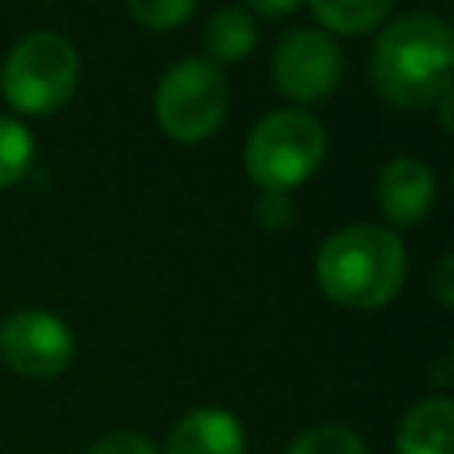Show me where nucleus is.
Returning <instances> with one entry per match:
<instances>
[{
	"mask_svg": "<svg viewBox=\"0 0 454 454\" xmlns=\"http://www.w3.org/2000/svg\"><path fill=\"white\" fill-rule=\"evenodd\" d=\"M454 39L450 25L429 11L397 14L372 50V82L401 110H426L450 92Z\"/></svg>",
	"mask_w": 454,
	"mask_h": 454,
	"instance_id": "obj_1",
	"label": "nucleus"
},
{
	"mask_svg": "<svg viewBox=\"0 0 454 454\" xmlns=\"http://www.w3.org/2000/svg\"><path fill=\"white\" fill-rule=\"evenodd\" d=\"M408 273L404 241L380 223H351L333 231L316 252V280L323 294L344 309H383L397 298Z\"/></svg>",
	"mask_w": 454,
	"mask_h": 454,
	"instance_id": "obj_2",
	"label": "nucleus"
},
{
	"mask_svg": "<svg viewBox=\"0 0 454 454\" xmlns=\"http://www.w3.org/2000/svg\"><path fill=\"white\" fill-rule=\"evenodd\" d=\"M326 153L323 124L298 106L266 114L245 142V170L262 192H287L301 184Z\"/></svg>",
	"mask_w": 454,
	"mask_h": 454,
	"instance_id": "obj_3",
	"label": "nucleus"
},
{
	"mask_svg": "<svg viewBox=\"0 0 454 454\" xmlns=\"http://www.w3.org/2000/svg\"><path fill=\"white\" fill-rule=\"evenodd\" d=\"M0 85L14 110L50 114L78 85V53L60 32H32L7 53Z\"/></svg>",
	"mask_w": 454,
	"mask_h": 454,
	"instance_id": "obj_4",
	"label": "nucleus"
},
{
	"mask_svg": "<svg viewBox=\"0 0 454 454\" xmlns=\"http://www.w3.org/2000/svg\"><path fill=\"white\" fill-rule=\"evenodd\" d=\"M231 103L223 71L206 57H188L160 78L156 89V121L174 142L209 138Z\"/></svg>",
	"mask_w": 454,
	"mask_h": 454,
	"instance_id": "obj_5",
	"label": "nucleus"
},
{
	"mask_svg": "<svg viewBox=\"0 0 454 454\" xmlns=\"http://www.w3.org/2000/svg\"><path fill=\"white\" fill-rule=\"evenodd\" d=\"M0 358L25 380H53L74 358V333L46 309H18L0 323Z\"/></svg>",
	"mask_w": 454,
	"mask_h": 454,
	"instance_id": "obj_6",
	"label": "nucleus"
},
{
	"mask_svg": "<svg viewBox=\"0 0 454 454\" xmlns=\"http://www.w3.org/2000/svg\"><path fill=\"white\" fill-rule=\"evenodd\" d=\"M273 85L294 103H316L340 85L344 60L330 32L291 28L273 50Z\"/></svg>",
	"mask_w": 454,
	"mask_h": 454,
	"instance_id": "obj_7",
	"label": "nucleus"
},
{
	"mask_svg": "<svg viewBox=\"0 0 454 454\" xmlns=\"http://www.w3.org/2000/svg\"><path fill=\"white\" fill-rule=\"evenodd\" d=\"M376 199H380L383 216L394 227H411V223H419L433 209V202H436V177H433V170L422 160L397 156V160H390L380 170Z\"/></svg>",
	"mask_w": 454,
	"mask_h": 454,
	"instance_id": "obj_8",
	"label": "nucleus"
},
{
	"mask_svg": "<svg viewBox=\"0 0 454 454\" xmlns=\"http://www.w3.org/2000/svg\"><path fill=\"white\" fill-rule=\"evenodd\" d=\"M163 454H245V429L227 408H195L174 422Z\"/></svg>",
	"mask_w": 454,
	"mask_h": 454,
	"instance_id": "obj_9",
	"label": "nucleus"
},
{
	"mask_svg": "<svg viewBox=\"0 0 454 454\" xmlns=\"http://www.w3.org/2000/svg\"><path fill=\"white\" fill-rule=\"evenodd\" d=\"M397 454H454V401L426 397L397 426Z\"/></svg>",
	"mask_w": 454,
	"mask_h": 454,
	"instance_id": "obj_10",
	"label": "nucleus"
},
{
	"mask_svg": "<svg viewBox=\"0 0 454 454\" xmlns=\"http://www.w3.org/2000/svg\"><path fill=\"white\" fill-rule=\"evenodd\" d=\"M255 46V21L241 7H220L206 21V50L213 60L238 64Z\"/></svg>",
	"mask_w": 454,
	"mask_h": 454,
	"instance_id": "obj_11",
	"label": "nucleus"
},
{
	"mask_svg": "<svg viewBox=\"0 0 454 454\" xmlns=\"http://www.w3.org/2000/svg\"><path fill=\"white\" fill-rule=\"evenodd\" d=\"M309 7L319 18V25H326L330 32L362 35L390 14L394 0H309Z\"/></svg>",
	"mask_w": 454,
	"mask_h": 454,
	"instance_id": "obj_12",
	"label": "nucleus"
},
{
	"mask_svg": "<svg viewBox=\"0 0 454 454\" xmlns=\"http://www.w3.org/2000/svg\"><path fill=\"white\" fill-rule=\"evenodd\" d=\"M284 454H369V447L355 429L337 426V422H323V426L298 433Z\"/></svg>",
	"mask_w": 454,
	"mask_h": 454,
	"instance_id": "obj_13",
	"label": "nucleus"
},
{
	"mask_svg": "<svg viewBox=\"0 0 454 454\" xmlns=\"http://www.w3.org/2000/svg\"><path fill=\"white\" fill-rule=\"evenodd\" d=\"M32 156H35V145L28 128L14 117H0V188L21 181L25 170L32 167Z\"/></svg>",
	"mask_w": 454,
	"mask_h": 454,
	"instance_id": "obj_14",
	"label": "nucleus"
},
{
	"mask_svg": "<svg viewBox=\"0 0 454 454\" xmlns=\"http://www.w3.org/2000/svg\"><path fill=\"white\" fill-rule=\"evenodd\" d=\"M135 21H142L145 28H156V32H167V28H177L192 18L195 11V0H128Z\"/></svg>",
	"mask_w": 454,
	"mask_h": 454,
	"instance_id": "obj_15",
	"label": "nucleus"
},
{
	"mask_svg": "<svg viewBox=\"0 0 454 454\" xmlns=\"http://www.w3.org/2000/svg\"><path fill=\"white\" fill-rule=\"evenodd\" d=\"M85 454H160V450L153 447V440H149V436L121 429V433H106L103 440H96Z\"/></svg>",
	"mask_w": 454,
	"mask_h": 454,
	"instance_id": "obj_16",
	"label": "nucleus"
},
{
	"mask_svg": "<svg viewBox=\"0 0 454 454\" xmlns=\"http://www.w3.org/2000/svg\"><path fill=\"white\" fill-rule=\"evenodd\" d=\"M255 216H259L262 227L280 231V227H287L294 220V206H291L287 192H262V199L255 206Z\"/></svg>",
	"mask_w": 454,
	"mask_h": 454,
	"instance_id": "obj_17",
	"label": "nucleus"
},
{
	"mask_svg": "<svg viewBox=\"0 0 454 454\" xmlns=\"http://www.w3.org/2000/svg\"><path fill=\"white\" fill-rule=\"evenodd\" d=\"M450 266H454V259H450V255H443V259H440V266H436V298H440V305H443V309H450V305H454V291H450Z\"/></svg>",
	"mask_w": 454,
	"mask_h": 454,
	"instance_id": "obj_18",
	"label": "nucleus"
},
{
	"mask_svg": "<svg viewBox=\"0 0 454 454\" xmlns=\"http://www.w3.org/2000/svg\"><path fill=\"white\" fill-rule=\"evenodd\" d=\"M298 0H241V11H255V14H287L294 11Z\"/></svg>",
	"mask_w": 454,
	"mask_h": 454,
	"instance_id": "obj_19",
	"label": "nucleus"
},
{
	"mask_svg": "<svg viewBox=\"0 0 454 454\" xmlns=\"http://www.w3.org/2000/svg\"><path fill=\"white\" fill-rule=\"evenodd\" d=\"M436 103H440V124H443V128H450V92H447V96H440Z\"/></svg>",
	"mask_w": 454,
	"mask_h": 454,
	"instance_id": "obj_20",
	"label": "nucleus"
}]
</instances>
